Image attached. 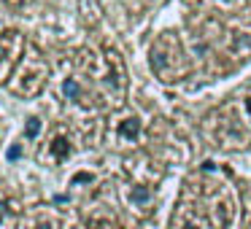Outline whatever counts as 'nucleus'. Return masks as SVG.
<instances>
[{
  "label": "nucleus",
  "mask_w": 251,
  "mask_h": 229,
  "mask_svg": "<svg viewBox=\"0 0 251 229\" xmlns=\"http://www.w3.org/2000/svg\"><path fill=\"white\" fill-rule=\"evenodd\" d=\"M138 130H141V121L138 119H127V121H122V135L125 137H138Z\"/></svg>",
  "instance_id": "nucleus-1"
},
{
  "label": "nucleus",
  "mask_w": 251,
  "mask_h": 229,
  "mask_svg": "<svg viewBox=\"0 0 251 229\" xmlns=\"http://www.w3.org/2000/svg\"><path fill=\"white\" fill-rule=\"evenodd\" d=\"M51 148H54V154H57L60 159H65L68 154H71V146H68L65 137H54V140H51Z\"/></svg>",
  "instance_id": "nucleus-2"
},
{
  "label": "nucleus",
  "mask_w": 251,
  "mask_h": 229,
  "mask_svg": "<svg viewBox=\"0 0 251 229\" xmlns=\"http://www.w3.org/2000/svg\"><path fill=\"white\" fill-rule=\"evenodd\" d=\"M38 132H41V119H27V124H25V135L38 137Z\"/></svg>",
  "instance_id": "nucleus-3"
},
{
  "label": "nucleus",
  "mask_w": 251,
  "mask_h": 229,
  "mask_svg": "<svg viewBox=\"0 0 251 229\" xmlns=\"http://www.w3.org/2000/svg\"><path fill=\"white\" fill-rule=\"evenodd\" d=\"M65 94H68V97H76V94H78V87H76L73 81H65Z\"/></svg>",
  "instance_id": "nucleus-4"
},
{
  "label": "nucleus",
  "mask_w": 251,
  "mask_h": 229,
  "mask_svg": "<svg viewBox=\"0 0 251 229\" xmlns=\"http://www.w3.org/2000/svg\"><path fill=\"white\" fill-rule=\"evenodd\" d=\"M19 157H22V148H19V146H14L11 151H8V159L14 162V159H19Z\"/></svg>",
  "instance_id": "nucleus-5"
},
{
  "label": "nucleus",
  "mask_w": 251,
  "mask_h": 229,
  "mask_svg": "<svg viewBox=\"0 0 251 229\" xmlns=\"http://www.w3.org/2000/svg\"><path fill=\"white\" fill-rule=\"evenodd\" d=\"M92 181V175L89 173H81V175H76V183H89Z\"/></svg>",
  "instance_id": "nucleus-6"
},
{
  "label": "nucleus",
  "mask_w": 251,
  "mask_h": 229,
  "mask_svg": "<svg viewBox=\"0 0 251 229\" xmlns=\"http://www.w3.org/2000/svg\"><path fill=\"white\" fill-rule=\"evenodd\" d=\"M246 108H249V116H251V97L246 100Z\"/></svg>",
  "instance_id": "nucleus-7"
},
{
  "label": "nucleus",
  "mask_w": 251,
  "mask_h": 229,
  "mask_svg": "<svg viewBox=\"0 0 251 229\" xmlns=\"http://www.w3.org/2000/svg\"><path fill=\"white\" fill-rule=\"evenodd\" d=\"M184 229H197V227H195V224H186V227H184Z\"/></svg>",
  "instance_id": "nucleus-8"
},
{
  "label": "nucleus",
  "mask_w": 251,
  "mask_h": 229,
  "mask_svg": "<svg viewBox=\"0 0 251 229\" xmlns=\"http://www.w3.org/2000/svg\"><path fill=\"white\" fill-rule=\"evenodd\" d=\"M38 229H49V227H38Z\"/></svg>",
  "instance_id": "nucleus-9"
}]
</instances>
